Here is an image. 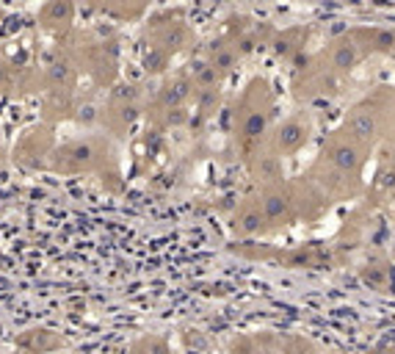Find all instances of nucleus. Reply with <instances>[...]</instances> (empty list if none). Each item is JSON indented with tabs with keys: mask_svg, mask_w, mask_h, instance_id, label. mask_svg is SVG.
Instances as JSON below:
<instances>
[{
	"mask_svg": "<svg viewBox=\"0 0 395 354\" xmlns=\"http://www.w3.org/2000/svg\"><path fill=\"white\" fill-rule=\"evenodd\" d=\"M265 128V117L263 114H252L249 119H246V125H243V133L246 136H257V133Z\"/></svg>",
	"mask_w": 395,
	"mask_h": 354,
	"instance_id": "nucleus-8",
	"label": "nucleus"
},
{
	"mask_svg": "<svg viewBox=\"0 0 395 354\" xmlns=\"http://www.w3.org/2000/svg\"><path fill=\"white\" fill-rule=\"evenodd\" d=\"M282 211H285V199L282 197H268L265 199V216L268 219H276Z\"/></svg>",
	"mask_w": 395,
	"mask_h": 354,
	"instance_id": "nucleus-6",
	"label": "nucleus"
},
{
	"mask_svg": "<svg viewBox=\"0 0 395 354\" xmlns=\"http://www.w3.org/2000/svg\"><path fill=\"white\" fill-rule=\"evenodd\" d=\"M163 64H166V53L152 50V53L147 55V70H163Z\"/></svg>",
	"mask_w": 395,
	"mask_h": 354,
	"instance_id": "nucleus-11",
	"label": "nucleus"
},
{
	"mask_svg": "<svg viewBox=\"0 0 395 354\" xmlns=\"http://www.w3.org/2000/svg\"><path fill=\"white\" fill-rule=\"evenodd\" d=\"M213 67L216 70H229L232 67V53L229 50H219V53L213 50Z\"/></svg>",
	"mask_w": 395,
	"mask_h": 354,
	"instance_id": "nucleus-9",
	"label": "nucleus"
},
{
	"mask_svg": "<svg viewBox=\"0 0 395 354\" xmlns=\"http://www.w3.org/2000/svg\"><path fill=\"white\" fill-rule=\"evenodd\" d=\"M185 97H188V84L185 81H177L175 86H166V91H163L166 105H180Z\"/></svg>",
	"mask_w": 395,
	"mask_h": 354,
	"instance_id": "nucleus-5",
	"label": "nucleus"
},
{
	"mask_svg": "<svg viewBox=\"0 0 395 354\" xmlns=\"http://www.w3.org/2000/svg\"><path fill=\"white\" fill-rule=\"evenodd\" d=\"M354 61H356V47L354 44H340L335 50V67L337 70H349V67H354Z\"/></svg>",
	"mask_w": 395,
	"mask_h": 354,
	"instance_id": "nucleus-4",
	"label": "nucleus"
},
{
	"mask_svg": "<svg viewBox=\"0 0 395 354\" xmlns=\"http://www.w3.org/2000/svg\"><path fill=\"white\" fill-rule=\"evenodd\" d=\"M352 131L356 133V136H368V133L373 131V122H370V117H368V114H359V117H354Z\"/></svg>",
	"mask_w": 395,
	"mask_h": 354,
	"instance_id": "nucleus-7",
	"label": "nucleus"
},
{
	"mask_svg": "<svg viewBox=\"0 0 395 354\" xmlns=\"http://www.w3.org/2000/svg\"><path fill=\"white\" fill-rule=\"evenodd\" d=\"M304 128L299 125V122H288L282 131H279V147L282 150H296L302 141H304Z\"/></svg>",
	"mask_w": 395,
	"mask_h": 354,
	"instance_id": "nucleus-2",
	"label": "nucleus"
},
{
	"mask_svg": "<svg viewBox=\"0 0 395 354\" xmlns=\"http://www.w3.org/2000/svg\"><path fill=\"white\" fill-rule=\"evenodd\" d=\"M191 75L202 84V86H210L216 81V67L213 64H205V61H194L191 64Z\"/></svg>",
	"mask_w": 395,
	"mask_h": 354,
	"instance_id": "nucleus-3",
	"label": "nucleus"
},
{
	"mask_svg": "<svg viewBox=\"0 0 395 354\" xmlns=\"http://www.w3.org/2000/svg\"><path fill=\"white\" fill-rule=\"evenodd\" d=\"M241 232H255L257 227H260V214H246V216H241Z\"/></svg>",
	"mask_w": 395,
	"mask_h": 354,
	"instance_id": "nucleus-10",
	"label": "nucleus"
},
{
	"mask_svg": "<svg viewBox=\"0 0 395 354\" xmlns=\"http://www.w3.org/2000/svg\"><path fill=\"white\" fill-rule=\"evenodd\" d=\"M329 158H332V164H335L340 172H356V169H359V161H362V158H359V152H356L354 147H349V144L335 147Z\"/></svg>",
	"mask_w": 395,
	"mask_h": 354,
	"instance_id": "nucleus-1",
	"label": "nucleus"
}]
</instances>
